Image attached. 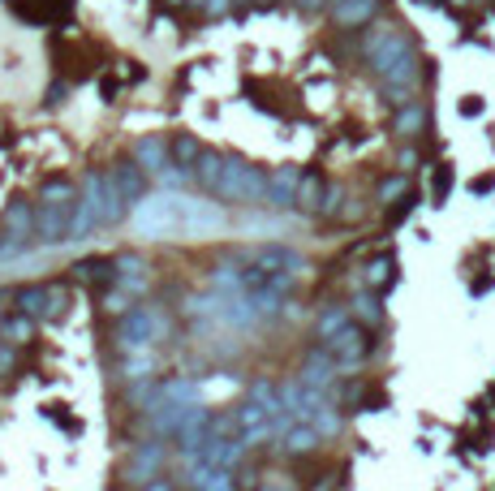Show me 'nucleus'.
Segmentation results:
<instances>
[{
	"mask_svg": "<svg viewBox=\"0 0 495 491\" xmlns=\"http://www.w3.org/2000/svg\"><path fill=\"white\" fill-rule=\"evenodd\" d=\"M302 168H293V164H284V168H276L272 177H267V207H297V190H302Z\"/></svg>",
	"mask_w": 495,
	"mask_h": 491,
	"instance_id": "11",
	"label": "nucleus"
},
{
	"mask_svg": "<svg viewBox=\"0 0 495 491\" xmlns=\"http://www.w3.org/2000/svg\"><path fill=\"white\" fill-rule=\"evenodd\" d=\"M31 327H35L31 315H22V311H17L14 319H9V324L0 327V336H5L9 345H17V341H26V336H31Z\"/></svg>",
	"mask_w": 495,
	"mask_h": 491,
	"instance_id": "28",
	"label": "nucleus"
},
{
	"mask_svg": "<svg viewBox=\"0 0 495 491\" xmlns=\"http://www.w3.org/2000/svg\"><path fill=\"white\" fill-rule=\"evenodd\" d=\"M405 185H410V181H405V173L388 177V181L380 185V203H392V198H401V195H405Z\"/></svg>",
	"mask_w": 495,
	"mask_h": 491,
	"instance_id": "30",
	"label": "nucleus"
},
{
	"mask_svg": "<svg viewBox=\"0 0 495 491\" xmlns=\"http://www.w3.org/2000/svg\"><path fill=\"white\" fill-rule=\"evenodd\" d=\"M74 272H78V280H86V285H113L116 280V259H83Z\"/></svg>",
	"mask_w": 495,
	"mask_h": 491,
	"instance_id": "24",
	"label": "nucleus"
},
{
	"mask_svg": "<svg viewBox=\"0 0 495 491\" xmlns=\"http://www.w3.org/2000/svg\"><path fill=\"white\" fill-rule=\"evenodd\" d=\"M224 164H229V155H220V151H203V155H198V164L190 168V173H194V181L203 185V190H220Z\"/></svg>",
	"mask_w": 495,
	"mask_h": 491,
	"instance_id": "19",
	"label": "nucleus"
},
{
	"mask_svg": "<svg viewBox=\"0 0 495 491\" xmlns=\"http://www.w3.org/2000/svg\"><path fill=\"white\" fill-rule=\"evenodd\" d=\"M31 250V237L26 233H0V259H17Z\"/></svg>",
	"mask_w": 495,
	"mask_h": 491,
	"instance_id": "29",
	"label": "nucleus"
},
{
	"mask_svg": "<svg viewBox=\"0 0 495 491\" xmlns=\"http://www.w3.org/2000/svg\"><path fill=\"white\" fill-rule=\"evenodd\" d=\"M164 5H185V0H164Z\"/></svg>",
	"mask_w": 495,
	"mask_h": 491,
	"instance_id": "39",
	"label": "nucleus"
},
{
	"mask_svg": "<svg viewBox=\"0 0 495 491\" xmlns=\"http://www.w3.org/2000/svg\"><path fill=\"white\" fill-rule=\"evenodd\" d=\"M215 195L229 198V203H259V198H267V173L246 160H229Z\"/></svg>",
	"mask_w": 495,
	"mask_h": 491,
	"instance_id": "5",
	"label": "nucleus"
},
{
	"mask_svg": "<svg viewBox=\"0 0 495 491\" xmlns=\"http://www.w3.org/2000/svg\"><path fill=\"white\" fill-rule=\"evenodd\" d=\"M108 177H113V185L121 190V198H125L130 207H138V203H143V185H147L143 177H147V173H143V168H138L134 160H125V164H116V168H108Z\"/></svg>",
	"mask_w": 495,
	"mask_h": 491,
	"instance_id": "15",
	"label": "nucleus"
},
{
	"mask_svg": "<svg viewBox=\"0 0 495 491\" xmlns=\"http://www.w3.org/2000/svg\"><path fill=\"white\" fill-rule=\"evenodd\" d=\"M17 311L31 319H56L65 311V289L61 285H35L26 294H17Z\"/></svg>",
	"mask_w": 495,
	"mask_h": 491,
	"instance_id": "8",
	"label": "nucleus"
},
{
	"mask_svg": "<svg viewBox=\"0 0 495 491\" xmlns=\"http://www.w3.org/2000/svg\"><path fill=\"white\" fill-rule=\"evenodd\" d=\"M323 198H328V185H323V177H319V173H306V177H302V190H297V207L319 215Z\"/></svg>",
	"mask_w": 495,
	"mask_h": 491,
	"instance_id": "23",
	"label": "nucleus"
},
{
	"mask_svg": "<svg viewBox=\"0 0 495 491\" xmlns=\"http://www.w3.org/2000/svg\"><path fill=\"white\" fill-rule=\"evenodd\" d=\"M198 155H203V147H198L190 134H177V138H173V160L182 164V168H194Z\"/></svg>",
	"mask_w": 495,
	"mask_h": 491,
	"instance_id": "27",
	"label": "nucleus"
},
{
	"mask_svg": "<svg viewBox=\"0 0 495 491\" xmlns=\"http://www.w3.org/2000/svg\"><path fill=\"white\" fill-rule=\"evenodd\" d=\"M95 229H104V173H91L83 181L78 215H74V237L69 242H86V237H95Z\"/></svg>",
	"mask_w": 495,
	"mask_h": 491,
	"instance_id": "7",
	"label": "nucleus"
},
{
	"mask_svg": "<svg viewBox=\"0 0 495 491\" xmlns=\"http://www.w3.org/2000/svg\"><path fill=\"white\" fill-rule=\"evenodd\" d=\"M366 61H371L375 78L383 82V91L396 104H405V95H413V86L422 78V56H418V48L401 35V26H388V22L366 35Z\"/></svg>",
	"mask_w": 495,
	"mask_h": 491,
	"instance_id": "2",
	"label": "nucleus"
},
{
	"mask_svg": "<svg viewBox=\"0 0 495 491\" xmlns=\"http://www.w3.org/2000/svg\"><path fill=\"white\" fill-rule=\"evenodd\" d=\"M147 371H151V354H134L130 362H125V379H147Z\"/></svg>",
	"mask_w": 495,
	"mask_h": 491,
	"instance_id": "31",
	"label": "nucleus"
},
{
	"mask_svg": "<svg viewBox=\"0 0 495 491\" xmlns=\"http://www.w3.org/2000/svg\"><path fill=\"white\" fill-rule=\"evenodd\" d=\"M164 332H168V319L160 306H130V315L121 319L116 341L125 345L130 354H147L155 341H164Z\"/></svg>",
	"mask_w": 495,
	"mask_h": 491,
	"instance_id": "4",
	"label": "nucleus"
},
{
	"mask_svg": "<svg viewBox=\"0 0 495 491\" xmlns=\"http://www.w3.org/2000/svg\"><path fill=\"white\" fill-rule=\"evenodd\" d=\"M190 483H194L198 491H237L233 470H220V466H207V461H194V466H190Z\"/></svg>",
	"mask_w": 495,
	"mask_h": 491,
	"instance_id": "16",
	"label": "nucleus"
},
{
	"mask_svg": "<svg viewBox=\"0 0 495 491\" xmlns=\"http://www.w3.org/2000/svg\"><path fill=\"white\" fill-rule=\"evenodd\" d=\"M353 319V311L349 306H328V311L319 315V324H314V332H319V341H328V336H336L341 327Z\"/></svg>",
	"mask_w": 495,
	"mask_h": 491,
	"instance_id": "26",
	"label": "nucleus"
},
{
	"mask_svg": "<svg viewBox=\"0 0 495 491\" xmlns=\"http://www.w3.org/2000/svg\"><path fill=\"white\" fill-rule=\"evenodd\" d=\"M242 453H246V440L233 431V436H212V440L198 448L194 461H207V466H220V470H237V466H242Z\"/></svg>",
	"mask_w": 495,
	"mask_h": 491,
	"instance_id": "10",
	"label": "nucleus"
},
{
	"mask_svg": "<svg viewBox=\"0 0 495 491\" xmlns=\"http://www.w3.org/2000/svg\"><path fill=\"white\" fill-rule=\"evenodd\" d=\"M422 130H427V108H422L418 99H405V104L396 108V134H401V138H418Z\"/></svg>",
	"mask_w": 495,
	"mask_h": 491,
	"instance_id": "20",
	"label": "nucleus"
},
{
	"mask_svg": "<svg viewBox=\"0 0 495 491\" xmlns=\"http://www.w3.org/2000/svg\"><path fill=\"white\" fill-rule=\"evenodd\" d=\"M319 440H323V436H319L311 423H293L281 436V453H284V457H297V453H311V448H319Z\"/></svg>",
	"mask_w": 495,
	"mask_h": 491,
	"instance_id": "18",
	"label": "nucleus"
},
{
	"mask_svg": "<svg viewBox=\"0 0 495 491\" xmlns=\"http://www.w3.org/2000/svg\"><path fill=\"white\" fill-rule=\"evenodd\" d=\"M160 470H164V444H160V440L138 444V448H134V457H130V483L147 487Z\"/></svg>",
	"mask_w": 495,
	"mask_h": 491,
	"instance_id": "12",
	"label": "nucleus"
},
{
	"mask_svg": "<svg viewBox=\"0 0 495 491\" xmlns=\"http://www.w3.org/2000/svg\"><path fill=\"white\" fill-rule=\"evenodd\" d=\"M14 366V349H9V341L0 336V371H9Z\"/></svg>",
	"mask_w": 495,
	"mask_h": 491,
	"instance_id": "35",
	"label": "nucleus"
},
{
	"mask_svg": "<svg viewBox=\"0 0 495 491\" xmlns=\"http://www.w3.org/2000/svg\"><path fill=\"white\" fill-rule=\"evenodd\" d=\"M448 190H452V173H448V168H444V173L435 177V198H444Z\"/></svg>",
	"mask_w": 495,
	"mask_h": 491,
	"instance_id": "34",
	"label": "nucleus"
},
{
	"mask_svg": "<svg viewBox=\"0 0 495 491\" xmlns=\"http://www.w3.org/2000/svg\"><path fill=\"white\" fill-rule=\"evenodd\" d=\"M380 14V0H336L332 5V17H336V26H371V17Z\"/></svg>",
	"mask_w": 495,
	"mask_h": 491,
	"instance_id": "14",
	"label": "nucleus"
},
{
	"mask_svg": "<svg viewBox=\"0 0 495 491\" xmlns=\"http://www.w3.org/2000/svg\"><path fill=\"white\" fill-rule=\"evenodd\" d=\"M259 491H276V487H259Z\"/></svg>",
	"mask_w": 495,
	"mask_h": 491,
	"instance_id": "40",
	"label": "nucleus"
},
{
	"mask_svg": "<svg viewBox=\"0 0 495 491\" xmlns=\"http://www.w3.org/2000/svg\"><path fill=\"white\" fill-rule=\"evenodd\" d=\"M237 5H242V0H207V5H203V14L224 17V14H229V9H237Z\"/></svg>",
	"mask_w": 495,
	"mask_h": 491,
	"instance_id": "33",
	"label": "nucleus"
},
{
	"mask_svg": "<svg viewBox=\"0 0 495 491\" xmlns=\"http://www.w3.org/2000/svg\"><path fill=\"white\" fill-rule=\"evenodd\" d=\"M155 401H173V406H198L203 401V388H198L190 376H177V379H164L155 388Z\"/></svg>",
	"mask_w": 495,
	"mask_h": 491,
	"instance_id": "17",
	"label": "nucleus"
},
{
	"mask_svg": "<svg viewBox=\"0 0 495 491\" xmlns=\"http://www.w3.org/2000/svg\"><path fill=\"white\" fill-rule=\"evenodd\" d=\"M143 491H173V487H168L164 478H151V483H147V487H143Z\"/></svg>",
	"mask_w": 495,
	"mask_h": 491,
	"instance_id": "37",
	"label": "nucleus"
},
{
	"mask_svg": "<svg viewBox=\"0 0 495 491\" xmlns=\"http://www.w3.org/2000/svg\"><path fill=\"white\" fill-rule=\"evenodd\" d=\"M297 5H302V9H306V14H314V9H332V5H336V0H297Z\"/></svg>",
	"mask_w": 495,
	"mask_h": 491,
	"instance_id": "36",
	"label": "nucleus"
},
{
	"mask_svg": "<svg viewBox=\"0 0 495 491\" xmlns=\"http://www.w3.org/2000/svg\"><path fill=\"white\" fill-rule=\"evenodd\" d=\"M323 349L332 354V362H336L341 371H358V366L371 358V327L358 324V319H349L336 336L323 341Z\"/></svg>",
	"mask_w": 495,
	"mask_h": 491,
	"instance_id": "6",
	"label": "nucleus"
},
{
	"mask_svg": "<svg viewBox=\"0 0 495 491\" xmlns=\"http://www.w3.org/2000/svg\"><path fill=\"white\" fill-rule=\"evenodd\" d=\"M448 5H457V9H465V5H474V0H448Z\"/></svg>",
	"mask_w": 495,
	"mask_h": 491,
	"instance_id": "38",
	"label": "nucleus"
},
{
	"mask_svg": "<svg viewBox=\"0 0 495 491\" xmlns=\"http://www.w3.org/2000/svg\"><path fill=\"white\" fill-rule=\"evenodd\" d=\"M242 263H254V267H263V272H289V276H302L306 272V259L289 250V246H259V250H246Z\"/></svg>",
	"mask_w": 495,
	"mask_h": 491,
	"instance_id": "9",
	"label": "nucleus"
},
{
	"mask_svg": "<svg viewBox=\"0 0 495 491\" xmlns=\"http://www.w3.org/2000/svg\"><path fill=\"white\" fill-rule=\"evenodd\" d=\"M349 311H353V319L366 327H380L383 324V302L375 289H362V294H353V302H349Z\"/></svg>",
	"mask_w": 495,
	"mask_h": 491,
	"instance_id": "21",
	"label": "nucleus"
},
{
	"mask_svg": "<svg viewBox=\"0 0 495 491\" xmlns=\"http://www.w3.org/2000/svg\"><path fill=\"white\" fill-rule=\"evenodd\" d=\"M392 280H396V259H392V255H380V259L366 263V289H375V294H380V289H388Z\"/></svg>",
	"mask_w": 495,
	"mask_h": 491,
	"instance_id": "25",
	"label": "nucleus"
},
{
	"mask_svg": "<svg viewBox=\"0 0 495 491\" xmlns=\"http://www.w3.org/2000/svg\"><path fill=\"white\" fill-rule=\"evenodd\" d=\"M78 195L83 190H74V181H48L44 185V195H39V242L44 246H61L74 237V215H78Z\"/></svg>",
	"mask_w": 495,
	"mask_h": 491,
	"instance_id": "3",
	"label": "nucleus"
},
{
	"mask_svg": "<svg viewBox=\"0 0 495 491\" xmlns=\"http://www.w3.org/2000/svg\"><path fill=\"white\" fill-rule=\"evenodd\" d=\"M341 198H345V190H341V185H328V198H323L319 215H336V212H341Z\"/></svg>",
	"mask_w": 495,
	"mask_h": 491,
	"instance_id": "32",
	"label": "nucleus"
},
{
	"mask_svg": "<svg viewBox=\"0 0 495 491\" xmlns=\"http://www.w3.org/2000/svg\"><path fill=\"white\" fill-rule=\"evenodd\" d=\"M116 285L125 289V294H143L147 289V263L143 259H116Z\"/></svg>",
	"mask_w": 495,
	"mask_h": 491,
	"instance_id": "22",
	"label": "nucleus"
},
{
	"mask_svg": "<svg viewBox=\"0 0 495 491\" xmlns=\"http://www.w3.org/2000/svg\"><path fill=\"white\" fill-rule=\"evenodd\" d=\"M130 160L143 168V173H160L168 160H173V147H164V138H155V134H147V138H138L130 147Z\"/></svg>",
	"mask_w": 495,
	"mask_h": 491,
	"instance_id": "13",
	"label": "nucleus"
},
{
	"mask_svg": "<svg viewBox=\"0 0 495 491\" xmlns=\"http://www.w3.org/2000/svg\"><path fill=\"white\" fill-rule=\"evenodd\" d=\"M224 225H229V215L220 212L215 203H198V198H185L177 190H164V195H155L134 207V229L143 233V237L194 242V237L224 233Z\"/></svg>",
	"mask_w": 495,
	"mask_h": 491,
	"instance_id": "1",
	"label": "nucleus"
}]
</instances>
